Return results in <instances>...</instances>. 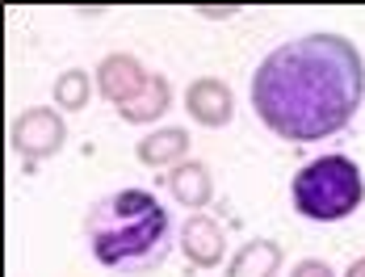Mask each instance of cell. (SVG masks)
<instances>
[{
	"label": "cell",
	"mask_w": 365,
	"mask_h": 277,
	"mask_svg": "<svg viewBox=\"0 0 365 277\" xmlns=\"http://www.w3.org/2000/svg\"><path fill=\"white\" fill-rule=\"evenodd\" d=\"M294 210L311 223H340L353 210L361 206L365 198V181L361 168L349 156H319L311 164H302L290 185Z\"/></svg>",
	"instance_id": "3"
},
{
	"label": "cell",
	"mask_w": 365,
	"mask_h": 277,
	"mask_svg": "<svg viewBox=\"0 0 365 277\" xmlns=\"http://www.w3.org/2000/svg\"><path fill=\"white\" fill-rule=\"evenodd\" d=\"M84 236L101 269L139 277L168 256L173 223L168 210L147 189H113L97 198L84 218Z\"/></svg>",
	"instance_id": "2"
},
{
	"label": "cell",
	"mask_w": 365,
	"mask_h": 277,
	"mask_svg": "<svg viewBox=\"0 0 365 277\" xmlns=\"http://www.w3.org/2000/svg\"><path fill=\"white\" fill-rule=\"evenodd\" d=\"M365 97V64L340 34H302L260 59L252 109L277 138L315 143L340 135Z\"/></svg>",
	"instance_id": "1"
}]
</instances>
